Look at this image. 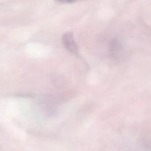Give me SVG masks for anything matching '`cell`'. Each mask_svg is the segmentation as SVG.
Here are the masks:
<instances>
[{"label": "cell", "instance_id": "obj_2", "mask_svg": "<svg viewBox=\"0 0 151 151\" xmlns=\"http://www.w3.org/2000/svg\"><path fill=\"white\" fill-rule=\"evenodd\" d=\"M56 1H59V2L62 3H73L75 2V1H79V0H56Z\"/></svg>", "mask_w": 151, "mask_h": 151}, {"label": "cell", "instance_id": "obj_1", "mask_svg": "<svg viewBox=\"0 0 151 151\" xmlns=\"http://www.w3.org/2000/svg\"><path fill=\"white\" fill-rule=\"evenodd\" d=\"M62 40L64 47L69 52L76 56H78L79 55L78 44L74 38L73 33L72 32H65L62 35Z\"/></svg>", "mask_w": 151, "mask_h": 151}]
</instances>
